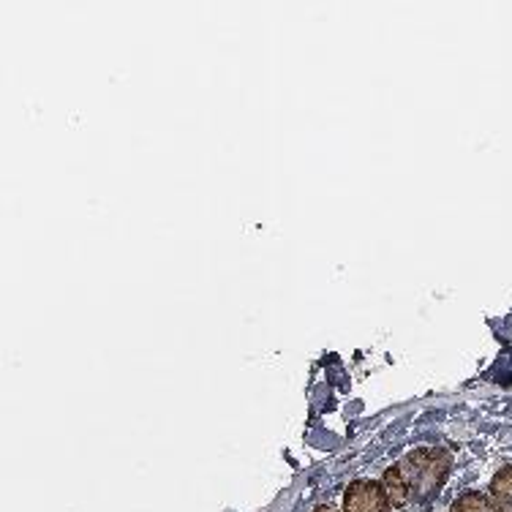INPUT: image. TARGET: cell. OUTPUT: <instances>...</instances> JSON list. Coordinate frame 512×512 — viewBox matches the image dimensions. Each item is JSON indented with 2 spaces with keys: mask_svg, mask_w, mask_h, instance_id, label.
Instances as JSON below:
<instances>
[{
  "mask_svg": "<svg viewBox=\"0 0 512 512\" xmlns=\"http://www.w3.org/2000/svg\"><path fill=\"white\" fill-rule=\"evenodd\" d=\"M453 472V455L442 447H417L384 472V488L398 510L428 507Z\"/></svg>",
  "mask_w": 512,
  "mask_h": 512,
  "instance_id": "6da1fadb",
  "label": "cell"
},
{
  "mask_svg": "<svg viewBox=\"0 0 512 512\" xmlns=\"http://www.w3.org/2000/svg\"><path fill=\"white\" fill-rule=\"evenodd\" d=\"M491 512H512V507H504V504H493Z\"/></svg>",
  "mask_w": 512,
  "mask_h": 512,
  "instance_id": "5b68a950",
  "label": "cell"
},
{
  "mask_svg": "<svg viewBox=\"0 0 512 512\" xmlns=\"http://www.w3.org/2000/svg\"><path fill=\"white\" fill-rule=\"evenodd\" d=\"M493 499L491 496H485L480 491H469L463 493L461 499L450 507V512H491L493 510Z\"/></svg>",
  "mask_w": 512,
  "mask_h": 512,
  "instance_id": "277c9868",
  "label": "cell"
},
{
  "mask_svg": "<svg viewBox=\"0 0 512 512\" xmlns=\"http://www.w3.org/2000/svg\"><path fill=\"white\" fill-rule=\"evenodd\" d=\"M491 499L496 504L512 507V463L499 469L496 477L491 480Z\"/></svg>",
  "mask_w": 512,
  "mask_h": 512,
  "instance_id": "3957f363",
  "label": "cell"
},
{
  "mask_svg": "<svg viewBox=\"0 0 512 512\" xmlns=\"http://www.w3.org/2000/svg\"><path fill=\"white\" fill-rule=\"evenodd\" d=\"M314 512H338V510H333V507H319V510H314Z\"/></svg>",
  "mask_w": 512,
  "mask_h": 512,
  "instance_id": "8992f818",
  "label": "cell"
},
{
  "mask_svg": "<svg viewBox=\"0 0 512 512\" xmlns=\"http://www.w3.org/2000/svg\"><path fill=\"white\" fill-rule=\"evenodd\" d=\"M344 512H393L384 483L376 480H355L346 485Z\"/></svg>",
  "mask_w": 512,
  "mask_h": 512,
  "instance_id": "7a4b0ae2",
  "label": "cell"
}]
</instances>
